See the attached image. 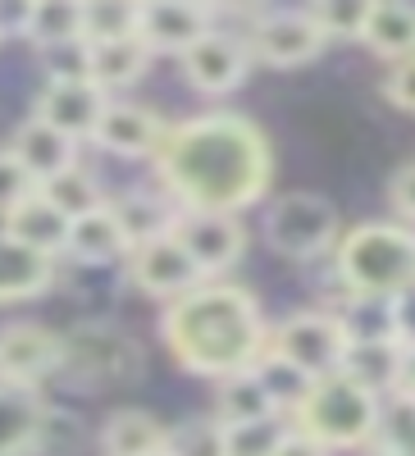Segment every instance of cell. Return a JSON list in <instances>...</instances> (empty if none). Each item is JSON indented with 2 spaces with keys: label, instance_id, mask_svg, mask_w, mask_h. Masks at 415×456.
<instances>
[{
  "label": "cell",
  "instance_id": "1",
  "mask_svg": "<svg viewBox=\"0 0 415 456\" xmlns=\"http://www.w3.org/2000/svg\"><path fill=\"white\" fill-rule=\"evenodd\" d=\"M156 165L183 210L238 215L270 187V142L242 114L215 110L174 124Z\"/></svg>",
  "mask_w": 415,
  "mask_h": 456
},
{
  "label": "cell",
  "instance_id": "2",
  "mask_svg": "<svg viewBox=\"0 0 415 456\" xmlns=\"http://www.w3.org/2000/svg\"><path fill=\"white\" fill-rule=\"evenodd\" d=\"M160 333H165V347L178 356V365L210 379L251 370L270 352V324L260 315L256 297L219 279H206L201 288L169 301Z\"/></svg>",
  "mask_w": 415,
  "mask_h": 456
},
{
  "label": "cell",
  "instance_id": "3",
  "mask_svg": "<svg viewBox=\"0 0 415 456\" xmlns=\"http://www.w3.org/2000/svg\"><path fill=\"white\" fill-rule=\"evenodd\" d=\"M343 292L397 297L415 283V228L411 224H356L333 251Z\"/></svg>",
  "mask_w": 415,
  "mask_h": 456
},
{
  "label": "cell",
  "instance_id": "4",
  "mask_svg": "<svg viewBox=\"0 0 415 456\" xmlns=\"http://www.w3.org/2000/svg\"><path fill=\"white\" fill-rule=\"evenodd\" d=\"M379 420H384V397L361 388L347 374H329L311 388L306 406L292 415V425L301 434H311L315 443H324L329 452H356L379 438Z\"/></svg>",
  "mask_w": 415,
  "mask_h": 456
},
{
  "label": "cell",
  "instance_id": "5",
  "mask_svg": "<svg viewBox=\"0 0 415 456\" xmlns=\"http://www.w3.org/2000/svg\"><path fill=\"white\" fill-rule=\"evenodd\" d=\"M265 242L288 256V260H315L324 251H338L343 228H338V210L320 192H288L270 206L265 215Z\"/></svg>",
  "mask_w": 415,
  "mask_h": 456
},
{
  "label": "cell",
  "instance_id": "6",
  "mask_svg": "<svg viewBox=\"0 0 415 456\" xmlns=\"http://www.w3.org/2000/svg\"><path fill=\"white\" fill-rule=\"evenodd\" d=\"M347 347H352V338L333 311H297L270 329V352L292 361L297 370H306L315 384L329 374H343Z\"/></svg>",
  "mask_w": 415,
  "mask_h": 456
},
{
  "label": "cell",
  "instance_id": "7",
  "mask_svg": "<svg viewBox=\"0 0 415 456\" xmlns=\"http://www.w3.org/2000/svg\"><path fill=\"white\" fill-rule=\"evenodd\" d=\"M64 370V338L42 324H5L0 329V384L32 393L42 379Z\"/></svg>",
  "mask_w": 415,
  "mask_h": 456
},
{
  "label": "cell",
  "instance_id": "8",
  "mask_svg": "<svg viewBox=\"0 0 415 456\" xmlns=\"http://www.w3.org/2000/svg\"><path fill=\"white\" fill-rule=\"evenodd\" d=\"M247 46L256 60L265 64H306L320 55L324 46V32L315 28L311 10H265L251 19V32H247Z\"/></svg>",
  "mask_w": 415,
  "mask_h": 456
},
{
  "label": "cell",
  "instance_id": "9",
  "mask_svg": "<svg viewBox=\"0 0 415 456\" xmlns=\"http://www.w3.org/2000/svg\"><path fill=\"white\" fill-rule=\"evenodd\" d=\"M174 238L187 247V256L201 265V274L215 279L242 256L247 228H242L238 215H224V210H178Z\"/></svg>",
  "mask_w": 415,
  "mask_h": 456
},
{
  "label": "cell",
  "instance_id": "10",
  "mask_svg": "<svg viewBox=\"0 0 415 456\" xmlns=\"http://www.w3.org/2000/svg\"><path fill=\"white\" fill-rule=\"evenodd\" d=\"M128 279L142 292H151V297H165V306H169V301H178L183 292H192V288L206 283L201 265L187 256V247L174 233L146 242V247H133L128 251Z\"/></svg>",
  "mask_w": 415,
  "mask_h": 456
},
{
  "label": "cell",
  "instance_id": "11",
  "mask_svg": "<svg viewBox=\"0 0 415 456\" xmlns=\"http://www.w3.org/2000/svg\"><path fill=\"white\" fill-rule=\"evenodd\" d=\"M183 73L187 83L206 96H224L233 92L242 78H247V64H251V46L242 32H229V28H210L192 51H183Z\"/></svg>",
  "mask_w": 415,
  "mask_h": 456
},
{
  "label": "cell",
  "instance_id": "12",
  "mask_svg": "<svg viewBox=\"0 0 415 456\" xmlns=\"http://www.w3.org/2000/svg\"><path fill=\"white\" fill-rule=\"evenodd\" d=\"M169 137V124L160 119L151 105H133V101H110L101 124L92 133V142L110 156L124 160H142V156H160V146Z\"/></svg>",
  "mask_w": 415,
  "mask_h": 456
},
{
  "label": "cell",
  "instance_id": "13",
  "mask_svg": "<svg viewBox=\"0 0 415 456\" xmlns=\"http://www.w3.org/2000/svg\"><path fill=\"white\" fill-rule=\"evenodd\" d=\"M215 28V10L192 5V0H151L142 5V42L151 51H192L201 37Z\"/></svg>",
  "mask_w": 415,
  "mask_h": 456
},
{
  "label": "cell",
  "instance_id": "14",
  "mask_svg": "<svg viewBox=\"0 0 415 456\" xmlns=\"http://www.w3.org/2000/svg\"><path fill=\"white\" fill-rule=\"evenodd\" d=\"M105 105H110V96L96 83H46L42 96H37V110L32 114L78 142V137H92L96 133Z\"/></svg>",
  "mask_w": 415,
  "mask_h": 456
},
{
  "label": "cell",
  "instance_id": "15",
  "mask_svg": "<svg viewBox=\"0 0 415 456\" xmlns=\"http://www.w3.org/2000/svg\"><path fill=\"white\" fill-rule=\"evenodd\" d=\"M10 151L23 160V169L37 178V187L51 183L55 174H64L69 165H78V146H73V137L51 128L46 119H37V114H28V119L19 124Z\"/></svg>",
  "mask_w": 415,
  "mask_h": 456
},
{
  "label": "cell",
  "instance_id": "16",
  "mask_svg": "<svg viewBox=\"0 0 415 456\" xmlns=\"http://www.w3.org/2000/svg\"><path fill=\"white\" fill-rule=\"evenodd\" d=\"M128 238H124V224L115 215V206H96L87 215L73 219L69 228V256L83 260V265H110V260H128Z\"/></svg>",
  "mask_w": 415,
  "mask_h": 456
},
{
  "label": "cell",
  "instance_id": "17",
  "mask_svg": "<svg viewBox=\"0 0 415 456\" xmlns=\"http://www.w3.org/2000/svg\"><path fill=\"white\" fill-rule=\"evenodd\" d=\"M69 228H73V219L60 206H51L42 192H32L23 206H14L5 215V233L19 238V242H28L32 251H42V256L69 251Z\"/></svg>",
  "mask_w": 415,
  "mask_h": 456
},
{
  "label": "cell",
  "instance_id": "18",
  "mask_svg": "<svg viewBox=\"0 0 415 456\" xmlns=\"http://www.w3.org/2000/svg\"><path fill=\"white\" fill-rule=\"evenodd\" d=\"M55 279V256L32 251L28 242L0 233V301H23L46 292Z\"/></svg>",
  "mask_w": 415,
  "mask_h": 456
},
{
  "label": "cell",
  "instance_id": "19",
  "mask_svg": "<svg viewBox=\"0 0 415 456\" xmlns=\"http://www.w3.org/2000/svg\"><path fill=\"white\" fill-rule=\"evenodd\" d=\"M165 443H169V429L151 411H137V406L115 411L101 425V452L105 456H156V452H165Z\"/></svg>",
  "mask_w": 415,
  "mask_h": 456
},
{
  "label": "cell",
  "instance_id": "20",
  "mask_svg": "<svg viewBox=\"0 0 415 456\" xmlns=\"http://www.w3.org/2000/svg\"><path fill=\"white\" fill-rule=\"evenodd\" d=\"M361 42L374 55L393 60V64L415 60V5H397V0H379V5H370Z\"/></svg>",
  "mask_w": 415,
  "mask_h": 456
},
{
  "label": "cell",
  "instance_id": "21",
  "mask_svg": "<svg viewBox=\"0 0 415 456\" xmlns=\"http://www.w3.org/2000/svg\"><path fill=\"white\" fill-rule=\"evenodd\" d=\"M110 206H115V215L124 224L128 247H146V242H156V238H169L174 224H178V210L160 192H146V187H133V192L115 197Z\"/></svg>",
  "mask_w": 415,
  "mask_h": 456
},
{
  "label": "cell",
  "instance_id": "22",
  "mask_svg": "<svg viewBox=\"0 0 415 456\" xmlns=\"http://www.w3.org/2000/svg\"><path fill=\"white\" fill-rule=\"evenodd\" d=\"M279 415V406L270 402L265 384H260L256 370H238L229 379H219L215 388V420L229 429V425H251V420H270Z\"/></svg>",
  "mask_w": 415,
  "mask_h": 456
},
{
  "label": "cell",
  "instance_id": "23",
  "mask_svg": "<svg viewBox=\"0 0 415 456\" xmlns=\"http://www.w3.org/2000/svg\"><path fill=\"white\" fill-rule=\"evenodd\" d=\"M402 342L397 338H384V342H352L347 347V361H343V374L356 379L361 388L379 393V397H393L397 388V374H402Z\"/></svg>",
  "mask_w": 415,
  "mask_h": 456
},
{
  "label": "cell",
  "instance_id": "24",
  "mask_svg": "<svg viewBox=\"0 0 415 456\" xmlns=\"http://www.w3.org/2000/svg\"><path fill=\"white\" fill-rule=\"evenodd\" d=\"M151 51L142 37H119V42H101L92 46V83L96 87H128L137 83L146 64H151Z\"/></svg>",
  "mask_w": 415,
  "mask_h": 456
},
{
  "label": "cell",
  "instance_id": "25",
  "mask_svg": "<svg viewBox=\"0 0 415 456\" xmlns=\"http://www.w3.org/2000/svg\"><path fill=\"white\" fill-rule=\"evenodd\" d=\"M333 315L343 320V329H347L352 342H384V338H397L393 297H361V292H347L343 306H338Z\"/></svg>",
  "mask_w": 415,
  "mask_h": 456
},
{
  "label": "cell",
  "instance_id": "26",
  "mask_svg": "<svg viewBox=\"0 0 415 456\" xmlns=\"http://www.w3.org/2000/svg\"><path fill=\"white\" fill-rule=\"evenodd\" d=\"M251 370L260 374V384H265V393H270V402L279 406V415H297L301 406H306L311 388H315V379H311L306 370H297L292 361H283V356H274V352H265Z\"/></svg>",
  "mask_w": 415,
  "mask_h": 456
},
{
  "label": "cell",
  "instance_id": "27",
  "mask_svg": "<svg viewBox=\"0 0 415 456\" xmlns=\"http://www.w3.org/2000/svg\"><path fill=\"white\" fill-rule=\"evenodd\" d=\"M83 37V5L78 0H32V19H28V42L42 46H60Z\"/></svg>",
  "mask_w": 415,
  "mask_h": 456
},
{
  "label": "cell",
  "instance_id": "28",
  "mask_svg": "<svg viewBox=\"0 0 415 456\" xmlns=\"http://www.w3.org/2000/svg\"><path fill=\"white\" fill-rule=\"evenodd\" d=\"M83 37L92 46L119 42V37H142V5H128V0H87Z\"/></svg>",
  "mask_w": 415,
  "mask_h": 456
},
{
  "label": "cell",
  "instance_id": "29",
  "mask_svg": "<svg viewBox=\"0 0 415 456\" xmlns=\"http://www.w3.org/2000/svg\"><path fill=\"white\" fill-rule=\"evenodd\" d=\"M37 420H42V406H37L28 393L0 384V456L28 452L32 434H37Z\"/></svg>",
  "mask_w": 415,
  "mask_h": 456
},
{
  "label": "cell",
  "instance_id": "30",
  "mask_svg": "<svg viewBox=\"0 0 415 456\" xmlns=\"http://www.w3.org/2000/svg\"><path fill=\"white\" fill-rule=\"evenodd\" d=\"M51 206H60L69 219H78V215H87V210H96V206H105L101 201V187H96V178L83 169V165H69L64 174H55L51 183H42L37 187Z\"/></svg>",
  "mask_w": 415,
  "mask_h": 456
},
{
  "label": "cell",
  "instance_id": "31",
  "mask_svg": "<svg viewBox=\"0 0 415 456\" xmlns=\"http://www.w3.org/2000/svg\"><path fill=\"white\" fill-rule=\"evenodd\" d=\"M292 425H283V415L270 420H251V425H229L224 429V456H274L279 443L288 438Z\"/></svg>",
  "mask_w": 415,
  "mask_h": 456
},
{
  "label": "cell",
  "instance_id": "32",
  "mask_svg": "<svg viewBox=\"0 0 415 456\" xmlns=\"http://www.w3.org/2000/svg\"><path fill=\"white\" fill-rule=\"evenodd\" d=\"M46 69V83H92V42L87 37H73L60 46H42L37 51Z\"/></svg>",
  "mask_w": 415,
  "mask_h": 456
},
{
  "label": "cell",
  "instance_id": "33",
  "mask_svg": "<svg viewBox=\"0 0 415 456\" xmlns=\"http://www.w3.org/2000/svg\"><path fill=\"white\" fill-rule=\"evenodd\" d=\"M311 19L324 32V42H333V37H356L361 42L370 5L365 0H324V5H311Z\"/></svg>",
  "mask_w": 415,
  "mask_h": 456
},
{
  "label": "cell",
  "instance_id": "34",
  "mask_svg": "<svg viewBox=\"0 0 415 456\" xmlns=\"http://www.w3.org/2000/svg\"><path fill=\"white\" fill-rule=\"evenodd\" d=\"M169 456H224V425L219 420H183L169 429Z\"/></svg>",
  "mask_w": 415,
  "mask_h": 456
},
{
  "label": "cell",
  "instance_id": "35",
  "mask_svg": "<svg viewBox=\"0 0 415 456\" xmlns=\"http://www.w3.org/2000/svg\"><path fill=\"white\" fill-rule=\"evenodd\" d=\"M37 192V178L23 169V160L10 146H0V219H5L14 206H23Z\"/></svg>",
  "mask_w": 415,
  "mask_h": 456
},
{
  "label": "cell",
  "instance_id": "36",
  "mask_svg": "<svg viewBox=\"0 0 415 456\" xmlns=\"http://www.w3.org/2000/svg\"><path fill=\"white\" fill-rule=\"evenodd\" d=\"M384 96L397 105V110H415V60H402L388 69L384 78Z\"/></svg>",
  "mask_w": 415,
  "mask_h": 456
},
{
  "label": "cell",
  "instance_id": "37",
  "mask_svg": "<svg viewBox=\"0 0 415 456\" xmlns=\"http://www.w3.org/2000/svg\"><path fill=\"white\" fill-rule=\"evenodd\" d=\"M388 206H393L406 224H415V160L393 174V183H388Z\"/></svg>",
  "mask_w": 415,
  "mask_h": 456
},
{
  "label": "cell",
  "instance_id": "38",
  "mask_svg": "<svg viewBox=\"0 0 415 456\" xmlns=\"http://www.w3.org/2000/svg\"><path fill=\"white\" fill-rule=\"evenodd\" d=\"M393 315H397V342L402 347H415V283L393 297Z\"/></svg>",
  "mask_w": 415,
  "mask_h": 456
},
{
  "label": "cell",
  "instance_id": "39",
  "mask_svg": "<svg viewBox=\"0 0 415 456\" xmlns=\"http://www.w3.org/2000/svg\"><path fill=\"white\" fill-rule=\"evenodd\" d=\"M274 456H333V452H329L324 443H315L311 434H301V429L292 425V429H288V438L279 443V452H274Z\"/></svg>",
  "mask_w": 415,
  "mask_h": 456
},
{
  "label": "cell",
  "instance_id": "40",
  "mask_svg": "<svg viewBox=\"0 0 415 456\" xmlns=\"http://www.w3.org/2000/svg\"><path fill=\"white\" fill-rule=\"evenodd\" d=\"M393 397L415 402V347H406V352H402V374H397V388H393Z\"/></svg>",
  "mask_w": 415,
  "mask_h": 456
},
{
  "label": "cell",
  "instance_id": "41",
  "mask_svg": "<svg viewBox=\"0 0 415 456\" xmlns=\"http://www.w3.org/2000/svg\"><path fill=\"white\" fill-rule=\"evenodd\" d=\"M379 456H415V452H379Z\"/></svg>",
  "mask_w": 415,
  "mask_h": 456
},
{
  "label": "cell",
  "instance_id": "42",
  "mask_svg": "<svg viewBox=\"0 0 415 456\" xmlns=\"http://www.w3.org/2000/svg\"><path fill=\"white\" fill-rule=\"evenodd\" d=\"M156 456H169V452H156Z\"/></svg>",
  "mask_w": 415,
  "mask_h": 456
},
{
  "label": "cell",
  "instance_id": "43",
  "mask_svg": "<svg viewBox=\"0 0 415 456\" xmlns=\"http://www.w3.org/2000/svg\"><path fill=\"white\" fill-rule=\"evenodd\" d=\"M19 456H23V452H19Z\"/></svg>",
  "mask_w": 415,
  "mask_h": 456
}]
</instances>
